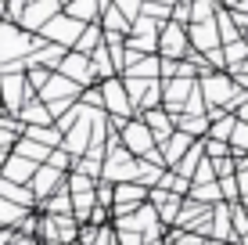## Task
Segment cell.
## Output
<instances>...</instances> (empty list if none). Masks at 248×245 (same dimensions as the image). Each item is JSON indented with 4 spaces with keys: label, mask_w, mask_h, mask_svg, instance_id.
<instances>
[{
    "label": "cell",
    "mask_w": 248,
    "mask_h": 245,
    "mask_svg": "<svg viewBox=\"0 0 248 245\" xmlns=\"http://www.w3.org/2000/svg\"><path fill=\"white\" fill-rule=\"evenodd\" d=\"M148 4H158V7H169V11H173V7L180 4V0H148Z\"/></svg>",
    "instance_id": "7402d4cb"
},
{
    "label": "cell",
    "mask_w": 248,
    "mask_h": 245,
    "mask_svg": "<svg viewBox=\"0 0 248 245\" xmlns=\"http://www.w3.org/2000/svg\"><path fill=\"white\" fill-rule=\"evenodd\" d=\"M202 145H205V155H209V163H223V159H234V148H230L227 141H212V137H205Z\"/></svg>",
    "instance_id": "ac0fdd59"
},
{
    "label": "cell",
    "mask_w": 248,
    "mask_h": 245,
    "mask_svg": "<svg viewBox=\"0 0 248 245\" xmlns=\"http://www.w3.org/2000/svg\"><path fill=\"white\" fill-rule=\"evenodd\" d=\"M119 141H123V148L130 151L133 159H151L158 151V145H155V133H151V126L137 115V119H130L119 130Z\"/></svg>",
    "instance_id": "3957f363"
},
{
    "label": "cell",
    "mask_w": 248,
    "mask_h": 245,
    "mask_svg": "<svg viewBox=\"0 0 248 245\" xmlns=\"http://www.w3.org/2000/svg\"><path fill=\"white\" fill-rule=\"evenodd\" d=\"M15 155H25V159H32L36 166H44L54 151L50 148H44V145H36V141H25V137H18V145H15Z\"/></svg>",
    "instance_id": "e0dca14e"
},
{
    "label": "cell",
    "mask_w": 248,
    "mask_h": 245,
    "mask_svg": "<svg viewBox=\"0 0 248 245\" xmlns=\"http://www.w3.org/2000/svg\"><path fill=\"white\" fill-rule=\"evenodd\" d=\"M101 180L108 184H140V159H133L130 151L123 148V141H119V133H112V141H108V159H105V177Z\"/></svg>",
    "instance_id": "6da1fadb"
},
{
    "label": "cell",
    "mask_w": 248,
    "mask_h": 245,
    "mask_svg": "<svg viewBox=\"0 0 248 245\" xmlns=\"http://www.w3.org/2000/svg\"><path fill=\"white\" fill-rule=\"evenodd\" d=\"M22 119V126H54L58 119H54V112H50V108L44 105V101H29V105H25V112L18 115Z\"/></svg>",
    "instance_id": "9a60e30c"
},
{
    "label": "cell",
    "mask_w": 248,
    "mask_h": 245,
    "mask_svg": "<svg viewBox=\"0 0 248 245\" xmlns=\"http://www.w3.org/2000/svg\"><path fill=\"white\" fill-rule=\"evenodd\" d=\"M58 15H65V0H29V7H25V15H22V29L32 33V36H40Z\"/></svg>",
    "instance_id": "277c9868"
},
{
    "label": "cell",
    "mask_w": 248,
    "mask_h": 245,
    "mask_svg": "<svg viewBox=\"0 0 248 245\" xmlns=\"http://www.w3.org/2000/svg\"><path fill=\"white\" fill-rule=\"evenodd\" d=\"M0 94H4V112L15 115V119L25 112L29 101L40 98L36 90H32V83H29L25 72H0Z\"/></svg>",
    "instance_id": "7a4b0ae2"
},
{
    "label": "cell",
    "mask_w": 248,
    "mask_h": 245,
    "mask_svg": "<svg viewBox=\"0 0 248 245\" xmlns=\"http://www.w3.org/2000/svg\"><path fill=\"white\" fill-rule=\"evenodd\" d=\"M29 216H32V209H22V206H15V202L0 198V227H7V231H18V227L29 224Z\"/></svg>",
    "instance_id": "5bb4252c"
},
{
    "label": "cell",
    "mask_w": 248,
    "mask_h": 245,
    "mask_svg": "<svg viewBox=\"0 0 248 245\" xmlns=\"http://www.w3.org/2000/svg\"><path fill=\"white\" fill-rule=\"evenodd\" d=\"M36 170H40V166L32 163V159H25V155H11L0 177H4V180H11V184H32Z\"/></svg>",
    "instance_id": "4fadbf2b"
},
{
    "label": "cell",
    "mask_w": 248,
    "mask_h": 245,
    "mask_svg": "<svg viewBox=\"0 0 248 245\" xmlns=\"http://www.w3.org/2000/svg\"><path fill=\"white\" fill-rule=\"evenodd\" d=\"M0 112H4V94H0Z\"/></svg>",
    "instance_id": "cb8c5ba5"
},
{
    "label": "cell",
    "mask_w": 248,
    "mask_h": 245,
    "mask_svg": "<svg viewBox=\"0 0 248 245\" xmlns=\"http://www.w3.org/2000/svg\"><path fill=\"white\" fill-rule=\"evenodd\" d=\"M209 238L212 242H237V231H234V216H230V202H219L216 209H212V220H209Z\"/></svg>",
    "instance_id": "30bf717a"
},
{
    "label": "cell",
    "mask_w": 248,
    "mask_h": 245,
    "mask_svg": "<svg viewBox=\"0 0 248 245\" xmlns=\"http://www.w3.org/2000/svg\"><path fill=\"white\" fill-rule=\"evenodd\" d=\"M32 191H36V198L40 202H47V198H54L58 191H65L68 188V173H62V170H54V166H40L36 170V177H32V184H29Z\"/></svg>",
    "instance_id": "ba28073f"
},
{
    "label": "cell",
    "mask_w": 248,
    "mask_h": 245,
    "mask_svg": "<svg viewBox=\"0 0 248 245\" xmlns=\"http://www.w3.org/2000/svg\"><path fill=\"white\" fill-rule=\"evenodd\" d=\"M11 245H40V242L32 238V234H22V231H18V234H15V242H11Z\"/></svg>",
    "instance_id": "ffe728a7"
},
{
    "label": "cell",
    "mask_w": 248,
    "mask_h": 245,
    "mask_svg": "<svg viewBox=\"0 0 248 245\" xmlns=\"http://www.w3.org/2000/svg\"><path fill=\"white\" fill-rule=\"evenodd\" d=\"M7 145H18V137H11V133L0 130V151H7Z\"/></svg>",
    "instance_id": "44dd1931"
},
{
    "label": "cell",
    "mask_w": 248,
    "mask_h": 245,
    "mask_svg": "<svg viewBox=\"0 0 248 245\" xmlns=\"http://www.w3.org/2000/svg\"><path fill=\"white\" fill-rule=\"evenodd\" d=\"M140 119L151 126V133H155L158 145L173 141V133H176V115H173V112H166V108H155V112H144Z\"/></svg>",
    "instance_id": "8fae6325"
},
{
    "label": "cell",
    "mask_w": 248,
    "mask_h": 245,
    "mask_svg": "<svg viewBox=\"0 0 248 245\" xmlns=\"http://www.w3.org/2000/svg\"><path fill=\"white\" fill-rule=\"evenodd\" d=\"M234 245H241V242H234Z\"/></svg>",
    "instance_id": "d4e9b609"
},
{
    "label": "cell",
    "mask_w": 248,
    "mask_h": 245,
    "mask_svg": "<svg viewBox=\"0 0 248 245\" xmlns=\"http://www.w3.org/2000/svg\"><path fill=\"white\" fill-rule=\"evenodd\" d=\"M7 18V0H0V22Z\"/></svg>",
    "instance_id": "603a6c76"
},
{
    "label": "cell",
    "mask_w": 248,
    "mask_h": 245,
    "mask_svg": "<svg viewBox=\"0 0 248 245\" xmlns=\"http://www.w3.org/2000/svg\"><path fill=\"white\" fill-rule=\"evenodd\" d=\"M191 198L202 202V206H219V202H227V198H223V188H219V180H212V184H194Z\"/></svg>",
    "instance_id": "2e32d148"
},
{
    "label": "cell",
    "mask_w": 248,
    "mask_h": 245,
    "mask_svg": "<svg viewBox=\"0 0 248 245\" xmlns=\"http://www.w3.org/2000/svg\"><path fill=\"white\" fill-rule=\"evenodd\" d=\"M187 36H191L194 54H202V58H212V54H219V50H223L219 22H194L191 29H187Z\"/></svg>",
    "instance_id": "52a82bcc"
},
{
    "label": "cell",
    "mask_w": 248,
    "mask_h": 245,
    "mask_svg": "<svg viewBox=\"0 0 248 245\" xmlns=\"http://www.w3.org/2000/svg\"><path fill=\"white\" fill-rule=\"evenodd\" d=\"M58 72L68 76L72 83H79L83 90H87L90 83H93V62H90L87 54H79V50H68V58L62 62V69H58ZM93 87H97V83H93Z\"/></svg>",
    "instance_id": "9c48e42d"
},
{
    "label": "cell",
    "mask_w": 248,
    "mask_h": 245,
    "mask_svg": "<svg viewBox=\"0 0 248 245\" xmlns=\"http://www.w3.org/2000/svg\"><path fill=\"white\" fill-rule=\"evenodd\" d=\"M112 7H115L119 15H126V18H130V25L144 15V0H112Z\"/></svg>",
    "instance_id": "d6986e66"
},
{
    "label": "cell",
    "mask_w": 248,
    "mask_h": 245,
    "mask_svg": "<svg viewBox=\"0 0 248 245\" xmlns=\"http://www.w3.org/2000/svg\"><path fill=\"white\" fill-rule=\"evenodd\" d=\"M194 145H198L194 137H187V133L176 130V133H173V141H166V145H162V159H166V166H169V170H176V166H180L184 159H187V151H191Z\"/></svg>",
    "instance_id": "7c38bea8"
},
{
    "label": "cell",
    "mask_w": 248,
    "mask_h": 245,
    "mask_svg": "<svg viewBox=\"0 0 248 245\" xmlns=\"http://www.w3.org/2000/svg\"><path fill=\"white\" fill-rule=\"evenodd\" d=\"M83 33H87V25H83V22L68 18V15H58V18L50 22L40 36H44L47 44H58V47H65V50H76V47H79V40H83Z\"/></svg>",
    "instance_id": "8992f818"
},
{
    "label": "cell",
    "mask_w": 248,
    "mask_h": 245,
    "mask_svg": "<svg viewBox=\"0 0 248 245\" xmlns=\"http://www.w3.org/2000/svg\"><path fill=\"white\" fill-rule=\"evenodd\" d=\"M191 54H194V47H191L187 29H184V25H176V22H169L166 29H162V36H158V58H169V62H187Z\"/></svg>",
    "instance_id": "5b68a950"
}]
</instances>
